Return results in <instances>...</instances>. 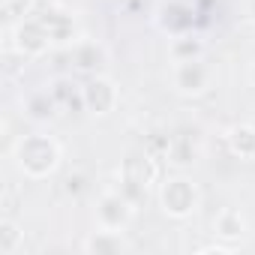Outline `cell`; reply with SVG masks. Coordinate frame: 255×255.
Returning a JSON list of instances; mask_svg holds the SVG:
<instances>
[{
	"label": "cell",
	"instance_id": "16",
	"mask_svg": "<svg viewBox=\"0 0 255 255\" xmlns=\"http://www.w3.org/2000/svg\"><path fill=\"white\" fill-rule=\"evenodd\" d=\"M249 75H252V84H255V63H252V72H249Z\"/></svg>",
	"mask_w": 255,
	"mask_h": 255
},
{
	"label": "cell",
	"instance_id": "11",
	"mask_svg": "<svg viewBox=\"0 0 255 255\" xmlns=\"http://www.w3.org/2000/svg\"><path fill=\"white\" fill-rule=\"evenodd\" d=\"M162 12H165V15H171V21H162V27H165V30H171V33H183V30L192 24L189 9H186V6H180V3H168V6H162Z\"/></svg>",
	"mask_w": 255,
	"mask_h": 255
},
{
	"label": "cell",
	"instance_id": "6",
	"mask_svg": "<svg viewBox=\"0 0 255 255\" xmlns=\"http://www.w3.org/2000/svg\"><path fill=\"white\" fill-rule=\"evenodd\" d=\"M81 102L90 114H108L117 105V87L108 78H90L81 87Z\"/></svg>",
	"mask_w": 255,
	"mask_h": 255
},
{
	"label": "cell",
	"instance_id": "13",
	"mask_svg": "<svg viewBox=\"0 0 255 255\" xmlns=\"http://www.w3.org/2000/svg\"><path fill=\"white\" fill-rule=\"evenodd\" d=\"M201 39L198 36H180V39H174V45H171V54H174V60H192V57H201Z\"/></svg>",
	"mask_w": 255,
	"mask_h": 255
},
{
	"label": "cell",
	"instance_id": "9",
	"mask_svg": "<svg viewBox=\"0 0 255 255\" xmlns=\"http://www.w3.org/2000/svg\"><path fill=\"white\" fill-rule=\"evenodd\" d=\"M105 60V51H102V45H96V42H78L75 48H72V63L78 66V69H93V66H99Z\"/></svg>",
	"mask_w": 255,
	"mask_h": 255
},
{
	"label": "cell",
	"instance_id": "14",
	"mask_svg": "<svg viewBox=\"0 0 255 255\" xmlns=\"http://www.w3.org/2000/svg\"><path fill=\"white\" fill-rule=\"evenodd\" d=\"M87 249L90 252H117V249H123V243H120V231H99L90 243H87Z\"/></svg>",
	"mask_w": 255,
	"mask_h": 255
},
{
	"label": "cell",
	"instance_id": "15",
	"mask_svg": "<svg viewBox=\"0 0 255 255\" xmlns=\"http://www.w3.org/2000/svg\"><path fill=\"white\" fill-rule=\"evenodd\" d=\"M51 108H54V99H51L48 93H33V96L27 99V111H30V117H36V120L51 117Z\"/></svg>",
	"mask_w": 255,
	"mask_h": 255
},
{
	"label": "cell",
	"instance_id": "8",
	"mask_svg": "<svg viewBox=\"0 0 255 255\" xmlns=\"http://www.w3.org/2000/svg\"><path fill=\"white\" fill-rule=\"evenodd\" d=\"M228 141H231V150L237 156H243V159H252L255 156V129H252V123L249 126H234L231 135H228Z\"/></svg>",
	"mask_w": 255,
	"mask_h": 255
},
{
	"label": "cell",
	"instance_id": "7",
	"mask_svg": "<svg viewBox=\"0 0 255 255\" xmlns=\"http://www.w3.org/2000/svg\"><path fill=\"white\" fill-rule=\"evenodd\" d=\"M51 42V33L45 30V24L39 18H30L18 27V48L24 54H42Z\"/></svg>",
	"mask_w": 255,
	"mask_h": 255
},
{
	"label": "cell",
	"instance_id": "17",
	"mask_svg": "<svg viewBox=\"0 0 255 255\" xmlns=\"http://www.w3.org/2000/svg\"><path fill=\"white\" fill-rule=\"evenodd\" d=\"M252 18H255V0H252Z\"/></svg>",
	"mask_w": 255,
	"mask_h": 255
},
{
	"label": "cell",
	"instance_id": "2",
	"mask_svg": "<svg viewBox=\"0 0 255 255\" xmlns=\"http://www.w3.org/2000/svg\"><path fill=\"white\" fill-rule=\"evenodd\" d=\"M153 177H156V168H153V162H150V156L147 153H129L123 159V183H126V198H135V195H144L147 192V186L153 183Z\"/></svg>",
	"mask_w": 255,
	"mask_h": 255
},
{
	"label": "cell",
	"instance_id": "18",
	"mask_svg": "<svg viewBox=\"0 0 255 255\" xmlns=\"http://www.w3.org/2000/svg\"><path fill=\"white\" fill-rule=\"evenodd\" d=\"M252 129H255V123H252Z\"/></svg>",
	"mask_w": 255,
	"mask_h": 255
},
{
	"label": "cell",
	"instance_id": "4",
	"mask_svg": "<svg viewBox=\"0 0 255 255\" xmlns=\"http://www.w3.org/2000/svg\"><path fill=\"white\" fill-rule=\"evenodd\" d=\"M129 204H132V201L126 198L123 192H108V195H102V198H99V207H96L99 225H102L105 231H120L126 222H129V213H132Z\"/></svg>",
	"mask_w": 255,
	"mask_h": 255
},
{
	"label": "cell",
	"instance_id": "5",
	"mask_svg": "<svg viewBox=\"0 0 255 255\" xmlns=\"http://www.w3.org/2000/svg\"><path fill=\"white\" fill-rule=\"evenodd\" d=\"M210 84V69L201 63V57L192 60H177L174 66V87L180 93H201Z\"/></svg>",
	"mask_w": 255,
	"mask_h": 255
},
{
	"label": "cell",
	"instance_id": "10",
	"mask_svg": "<svg viewBox=\"0 0 255 255\" xmlns=\"http://www.w3.org/2000/svg\"><path fill=\"white\" fill-rule=\"evenodd\" d=\"M213 228H216V234H222V237H240L243 228H246V222H243V216H240L237 210L225 207V210H219V216L213 219Z\"/></svg>",
	"mask_w": 255,
	"mask_h": 255
},
{
	"label": "cell",
	"instance_id": "1",
	"mask_svg": "<svg viewBox=\"0 0 255 255\" xmlns=\"http://www.w3.org/2000/svg\"><path fill=\"white\" fill-rule=\"evenodd\" d=\"M60 162V147L48 135H27L18 144V165L30 177H48Z\"/></svg>",
	"mask_w": 255,
	"mask_h": 255
},
{
	"label": "cell",
	"instance_id": "3",
	"mask_svg": "<svg viewBox=\"0 0 255 255\" xmlns=\"http://www.w3.org/2000/svg\"><path fill=\"white\" fill-rule=\"evenodd\" d=\"M198 204V192L186 177H174L162 186V207L171 216H189Z\"/></svg>",
	"mask_w": 255,
	"mask_h": 255
},
{
	"label": "cell",
	"instance_id": "12",
	"mask_svg": "<svg viewBox=\"0 0 255 255\" xmlns=\"http://www.w3.org/2000/svg\"><path fill=\"white\" fill-rule=\"evenodd\" d=\"M18 243H21V231L12 219H3L0 222V252L3 255H15L18 252Z\"/></svg>",
	"mask_w": 255,
	"mask_h": 255
}]
</instances>
